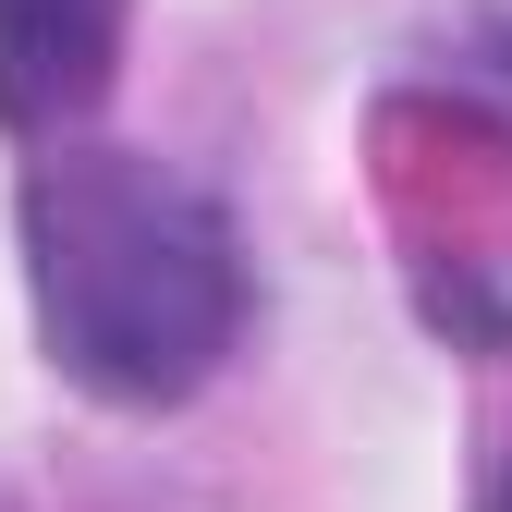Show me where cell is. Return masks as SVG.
<instances>
[{
  "instance_id": "3",
  "label": "cell",
  "mask_w": 512,
  "mask_h": 512,
  "mask_svg": "<svg viewBox=\"0 0 512 512\" xmlns=\"http://www.w3.org/2000/svg\"><path fill=\"white\" fill-rule=\"evenodd\" d=\"M500 512H512V476H500Z\"/></svg>"
},
{
  "instance_id": "2",
  "label": "cell",
  "mask_w": 512,
  "mask_h": 512,
  "mask_svg": "<svg viewBox=\"0 0 512 512\" xmlns=\"http://www.w3.org/2000/svg\"><path fill=\"white\" fill-rule=\"evenodd\" d=\"M122 61V0H0V122L61 135L110 98Z\"/></svg>"
},
{
  "instance_id": "1",
  "label": "cell",
  "mask_w": 512,
  "mask_h": 512,
  "mask_svg": "<svg viewBox=\"0 0 512 512\" xmlns=\"http://www.w3.org/2000/svg\"><path fill=\"white\" fill-rule=\"evenodd\" d=\"M25 269H37V330L61 378L98 403L208 391L244 330L232 220L135 147H74L25 183Z\"/></svg>"
}]
</instances>
